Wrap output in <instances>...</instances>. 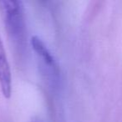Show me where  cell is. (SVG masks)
Instances as JSON below:
<instances>
[{"mask_svg":"<svg viewBox=\"0 0 122 122\" xmlns=\"http://www.w3.org/2000/svg\"><path fill=\"white\" fill-rule=\"evenodd\" d=\"M0 85L4 97L9 98L12 90V78H11L10 68L1 39H0Z\"/></svg>","mask_w":122,"mask_h":122,"instance_id":"3957f363","label":"cell"},{"mask_svg":"<svg viewBox=\"0 0 122 122\" xmlns=\"http://www.w3.org/2000/svg\"><path fill=\"white\" fill-rule=\"evenodd\" d=\"M31 44L34 52L39 56V59L43 62L44 66H47L53 73L58 75V65L54 55L51 54L43 40L37 36H34L31 39Z\"/></svg>","mask_w":122,"mask_h":122,"instance_id":"7a4b0ae2","label":"cell"},{"mask_svg":"<svg viewBox=\"0 0 122 122\" xmlns=\"http://www.w3.org/2000/svg\"><path fill=\"white\" fill-rule=\"evenodd\" d=\"M0 9L13 44L19 54H24L27 37L22 2L13 0L0 1Z\"/></svg>","mask_w":122,"mask_h":122,"instance_id":"6da1fadb","label":"cell"}]
</instances>
